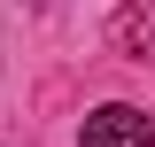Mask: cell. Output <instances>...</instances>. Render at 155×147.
Here are the masks:
<instances>
[{"instance_id":"cell-1","label":"cell","mask_w":155,"mask_h":147,"mask_svg":"<svg viewBox=\"0 0 155 147\" xmlns=\"http://www.w3.org/2000/svg\"><path fill=\"white\" fill-rule=\"evenodd\" d=\"M85 147H155V124L140 109H124V101H109V109L85 116Z\"/></svg>"},{"instance_id":"cell-2","label":"cell","mask_w":155,"mask_h":147,"mask_svg":"<svg viewBox=\"0 0 155 147\" xmlns=\"http://www.w3.org/2000/svg\"><path fill=\"white\" fill-rule=\"evenodd\" d=\"M116 47H124V54H140V62H155V0H140V8H124V16H116Z\"/></svg>"}]
</instances>
